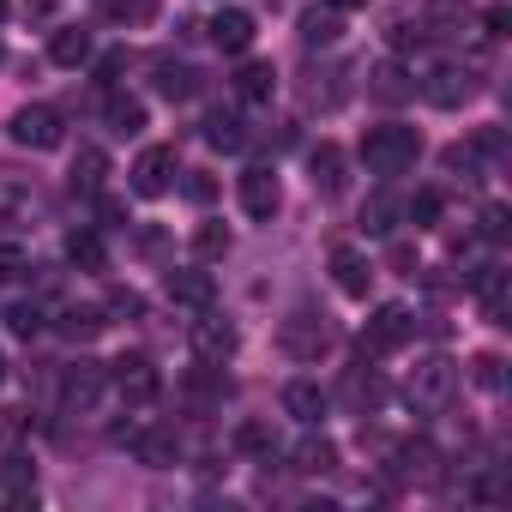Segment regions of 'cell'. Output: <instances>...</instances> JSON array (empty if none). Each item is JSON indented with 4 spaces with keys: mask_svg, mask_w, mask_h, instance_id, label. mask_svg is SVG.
Masks as SVG:
<instances>
[{
    "mask_svg": "<svg viewBox=\"0 0 512 512\" xmlns=\"http://www.w3.org/2000/svg\"><path fill=\"white\" fill-rule=\"evenodd\" d=\"M392 217H398V205H392L386 193H374V199H368V211H362V223H368V229H380V235L392 229Z\"/></svg>",
    "mask_w": 512,
    "mask_h": 512,
    "instance_id": "f35d334b",
    "label": "cell"
},
{
    "mask_svg": "<svg viewBox=\"0 0 512 512\" xmlns=\"http://www.w3.org/2000/svg\"><path fill=\"white\" fill-rule=\"evenodd\" d=\"M169 302H181V308L205 314V308L217 302V284H211V272H169Z\"/></svg>",
    "mask_w": 512,
    "mask_h": 512,
    "instance_id": "9a60e30c",
    "label": "cell"
},
{
    "mask_svg": "<svg viewBox=\"0 0 512 512\" xmlns=\"http://www.w3.org/2000/svg\"><path fill=\"white\" fill-rule=\"evenodd\" d=\"M205 139H211L217 151H241V145H247V133H241V121H235L229 109H211V115H205Z\"/></svg>",
    "mask_w": 512,
    "mask_h": 512,
    "instance_id": "83f0119b",
    "label": "cell"
},
{
    "mask_svg": "<svg viewBox=\"0 0 512 512\" xmlns=\"http://www.w3.org/2000/svg\"><path fill=\"white\" fill-rule=\"evenodd\" d=\"M410 332H416L410 308L386 302V308H374V314H368V326H362V350H374V356H392V350H404V344H410Z\"/></svg>",
    "mask_w": 512,
    "mask_h": 512,
    "instance_id": "277c9868",
    "label": "cell"
},
{
    "mask_svg": "<svg viewBox=\"0 0 512 512\" xmlns=\"http://www.w3.org/2000/svg\"><path fill=\"white\" fill-rule=\"evenodd\" d=\"M404 217H410L416 229H434V217H440V193H434V187H428V193H416V199L404 205Z\"/></svg>",
    "mask_w": 512,
    "mask_h": 512,
    "instance_id": "d590c367",
    "label": "cell"
},
{
    "mask_svg": "<svg viewBox=\"0 0 512 512\" xmlns=\"http://www.w3.org/2000/svg\"><path fill=\"white\" fill-rule=\"evenodd\" d=\"M482 235H488V241H506V205H488V211H482Z\"/></svg>",
    "mask_w": 512,
    "mask_h": 512,
    "instance_id": "b9f144b4",
    "label": "cell"
},
{
    "mask_svg": "<svg viewBox=\"0 0 512 512\" xmlns=\"http://www.w3.org/2000/svg\"><path fill=\"white\" fill-rule=\"evenodd\" d=\"M272 85H278L272 61H247V67L235 73V97H241V103H272Z\"/></svg>",
    "mask_w": 512,
    "mask_h": 512,
    "instance_id": "7402d4cb",
    "label": "cell"
},
{
    "mask_svg": "<svg viewBox=\"0 0 512 512\" xmlns=\"http://www.w3.org/2000/svg\"><path fill=\"white\" fill-rule=\"evenodd\" d=\"M452 392H458V368H452L446 356L416 362V374H410V386H404V398H410V410H416V416L446 410V404H452Z\"/></svg>",
    "mask_w": 512,
    "mask_h": 512,
    "instance_id": "7a4b0ae2",
    "label": "cell"
},
{
    "mask_svg": "<svg viewBox=\"0 0 512 512\" xmlns=\"http://www.w3.org/2000/svg\"><path fill=\"white\" fill-rule=\"evenodd\" d=\"M7 133H13V145H25V151H55V145L67 139V127H61V115H55L49 103H25V109L7 121Z\"/></svg>",
    "mask_w": 512,
    "mask_h": 512,
    "instance_id": "3957f363",
    "label": "cell"
},
{
    "mask_svg": "<svg viewBox=\"0 0 512 512\" xmlns=\"http://www.w3.org/2000/svg\"><path fill=\"white\" fill-rule=\"evenodd\" d=\"M290 470H302V476H326V470H338V446H332L326 434H308V440L290 452Z\"/></svg>",
    "mask_w": 512,
    "mask_h": 512,
    "instance_id": "ac0fdd59",
    "label": "cell"
},
{
    "mask_svg": "<svg viewBox=\"0 0 512 512\" xmlns=\"http://www.w3.org/2000/svg\"><path fill=\"white\" fill-rule=\"evenodd\" d=\"M235 446H241V452H272V428H266V422H241V428H235Z\"/></svg>",
    "mask_w": 512,
    "mask_h": 512,
    "instance_id": "74e56055",
    "label": "cell"
},
{
    "mask_svg": "<svg viewBox=\"0 0 512 512\" xmlns=\"http://www.w3.org/2000/svg\"><path fill=\"white\" fill-rule=\"evenodd\" d=\"M278 199H284V193H278V175H272V169H247V175H241V211H247V217L266 223V217L278 211Z\"/></svg>",
    "mask_w": 512,
    "mask_h": 512,
    "instance_id": "7c38bea8",
    "label": "cell"
},
{
    "mask_svg": "<svg viewBox=\"0 0 512 512\" xmlns=\"http://www.w3.org/2000/svg\"><path fill=\"white\" fill-rule=\"evenodd\" d=\"M0 19H7V0H0Z\"/></svg>",
    "mask_w": 512,
    "mask_h": 512,
    "instance_id": "c3c4849f",
    "label": "cell"
},
{
    "mask_svg": "<svg viewBox=\"0 0 512 512\" xmlns=\"http://www.w3.org/2000/svg\"><path fill=\"white\" fill-rule=\"evenodd\" d=\"M0 61H7V49H0Z\"/></svg>",
    "mask_w": 512,
    "mask_h": 512,
    "instance_id": "681fc988",
    "label": "cell"
},
{
    "mask_svg": "<svg viewBox=\"0 0 512 512\" xmlns=\"http://www.w3.org/2000/svg\"><path fill=\"white\" fill-rule=\"evenodd\" d=\"M181 187H187V199H193V205H205V199L217 193V181H211V175H187Z\"/></svg>",
    "mask_w": 512,
    "mask_h": 512,
    "instance_id": "7bdbcfd3",
    "label": "cell"
},
{
    "mask_svg": "<svg viewBox=\"0 0 512 512\" xmlns=\"http://www.w3.org/2000/svg\"><path fill=\"white\" fill-rule=\"evenodd\" d=\"M103 13H109L115 25H139V19L157 13V0H103Z\"/></svg>",
    "mask_w": 512,
    "mask_h": 512,
    "instance_id": "836d02e7",
    "label": "cell"
},
{
    "mask_svg": "<svg viewBox=\"0 0 512 512\" xmlns=\"http://www.w3.org/2000/svg\"><path fill=\"white\" fill-rule=\"evenodd\" d=\"M103 326H109L103 308H67V314H61V332H67V338H97Z\"/></svg>",
    "mask_w": 512,
    "mask_h": 512,
    "instance_id": "4dcf8cb0",
    "label": "cell"
},
{
    "mask_svg": "<svg viewBox=\"0 0 512 512\" xmlns=\"http://www.w3.org/2000/svg\"><path fill=\"white\" fill-rule=\"evenodd\" d=\"M211 43L223 49V55H247V43H253V13H241V7H223L211 25Z\"/></svg>",
    "mask_w": 512,
    "mask_h": 512,
    "instance_id": "4fadbf2b",
    "label": "cell"
},
{
    "mask_svg": "<svg viewBox=\"0 0 512 512\" xmlns=\"http://www.w3.org/2000/svg\"><path fill=\"white\" fill-rule=\"evenodd\" d=\"M133 458H139V464H151V470H169V464L181 458L175 428H139V434H133Z\"/></svg>",
    "mask_w": 512,
    "mask_h": 512,
    "instance_id": "5bb4252c",
    "label": "cell"
},
{
    "mask_svg": "<svg viewBox=\"0 0 512 512\" xmlns=\"http://www.w3.org/2000/svg\"><path fill=\"white\" fill-rule=\"evenodd\" d=\"M284 416H296V422L314 428V422L326 416V392H320L314 380H290V386H284Z\"/></svg>",
    "mask_w": 512,
    "mask_h": 512,
    "instance_id": "e0dca14e",
    "label": "cell"
},
{
    "mask_svg": "<svg viewBox=\"0 0 512 512\" xmlns=\"http://www.w3.org/2000/svg\"><path fill=\"white\" fill-rule=\"evenodd\" d=\"M25 205H31V187H25L13 169H0V229H13Z\"/></svg>",
    "mask_w": 512,
    "mask_h": 512,
    "instance_id": "484cf974",
    "label": "cell"
},
{
    "mask_svg": "<svg viewBox=\"0 0 512 512\" xmlns=\"http://www.w3.org/2000/svg\"><path fill=\"white\" fill-rule=\"evenodd\" d=\"M169 181H175V145H145L133 163V193L157 199V193H169Z\"/></svg>",
    "mask_w": 512,
    "mask_h": 512,
    "instance_id": "52a82bcc",
    "label": "cell"
},
{
    "mask_svg": "<svg viewBox=\"0 0 512 512\" xmlns=\"http://www.w3.org/2000/svg\"><path fill=\"white\" fill-rule=\"evenodd\" d=\"M422 97H428L434 109H464V103L476 97V73H470V67H452V61H446V67H434V73L422 79Z\"/></svg>",
    "mask_w": 512,
    "mask_h": 512,
    "instance_id": "8992f818",
    "label": "cell"
},
{
    "mask_svg": "<svg viewBox=\"0 0 512 512\" xmlns=\"http://www.w3.org/2000/svg\"><path fill=\"white\" fill-rule=\"evenodd\" d=\"M0 386H7V356H0Z\"/></svg>",
    "mask_w": 512,
    "mask_h": 512,
    "instance_id": "7dc6e473",
    "label": "cell"
},
{
    "mask_svg": "<svg viewBox=\"0 0 512 512\" xmlns=\"http://www.w3.org/2000/svg\"><path fill=\"white\" fill-rule=\"evenodd\" d=\"M350 398H356L362 410H374V404H386V386H380L374 374H350Z\"/></svg>",
    "mask_w": 512,
    "mask_h": 512,
    "instance_id": "8d00e7d4",
    "label": "cell"
},
{
    "mask_svg": "<svg viewBox=\"0 0 512 512\" xmlns=\"http://www.w3.org/2000/svg\"><path fill=\"white\" fill-rule=\"evenodd\" d=\"M31 500H37L31 464L25 458H7V464H0V506H31Z\"/></svg>",
    "mask_w": 512,
    "mask_h": 512,
    "instance_id": "d6986e66",
    "label": "cell"
},
{
    "mask_svg": "<svg viewBox=\"0 0 512 512\" xmlns=\"http://www.w3.org/2000/svg\"><path fill=\"white\" fill-rule=\"evenodd\" d=\"M470 380H476L482 392H500V386H506V362L488 350V356H476V362H470Z\"/></svg>",
    "mask_w": 512,
    "mask_h": 512,
    "instance_id": "d6a6232c",
    "label": "cell"
},
{
    "mask_svg": "<svg viewBox=\"0 0 512 512\" xmlns=\"http://www.w3.org/2000/svg\"><path fill=\"white\" fill-rule=\"evenodd\" d=\"M25 272H31V253L13 247V241H0V284H19Z\"/></svg>",
    "mask_w": 512,
    "mask_h": 512,
    "instance_id": "e575fe53",
    "label": "cell"
},
{
    "mask_svg": "<svg viewBox=\"0 0 512 512\" xmlns=\"http://www.w3.org/2000/svg\"><path fill=\"white\" fill-rule=\"evenodd\" d=\"M25 434H31V410L7 404V410H0V440H25Z\"/></svg>",
    "mask_w": 512,
    "mask_h": 512,
    "instance_id": "ab89813d",
    "label": "cell"
},
{
    "mask_svg": "<svg viewBox=\"0 0 512 512\" xmlns=\"http://www.w3.org/2000/svg\"><path fill=\"white\" fill-rule=\"evenodd\" d=\"M103 362H91V356H79L73 368H61V404L67 410H91L97 398H103Z\"/></svg>",
    "mask_w": 512,
    "mask_h": 512,
    "instance_id": "ba28073f",
    "label": "cell"
},
{
    "mask_svg": "<svg viewBox=\"0 0 512 512\" xmlns=\"http://www.w3.org/2000/svg\"><path fill=\"white\" fill-rule=\"evenodd\" d=\"M67 260H73L79 272H103V266H109V247H103L97 229H73V235H67Z\"/></svg>",
    "mask_w": 512,
    "mask_h": 512,
    "instance_id": "603a6c76",
    "label": "cell"
},
{
    "mask_svg": "<svg viewBox=\"0 0 512 512\" xmlns=\"http://www.w3.org/2000/svg\"><path fill=\"white\" fill-rule=\"evenodd\" d=\"M332 278H338V290H344V296H356V302H362V296H368V284H374L368 253H362V247H350V241H344V247H332Z\"/></svg>",
    "mask_w": 512,
    "mask_h": 512,
    "instance_id": "9c48e42d",
    "label": "cell"
},
{
    "mask_svg": "<svg viewBox=\"0 0 512 512\" xmlns=\"http://www.w3.org/2000/svg\"><path fill=\"white\" fill-rule=\"evenodd\" d=\"M326 7H338V13H350V7H368V0H326Z\"/></svg>",
    "mask_w": 512,
    "mask_h": 512,
    "instance_id": "bcb514c9",
    "label": "cell"
},
{
    "mask_svg": "<svg viewBox=\"0 0 512 512\" xmlns=\"http://www.w3.org/2000/svg\"><path fill=\"white\" fill-rule=\"evenodd\" d=\"M103 175H109V157L85 145V151L73 157V193H103Z\"/></svg>",
    "mask_w": 512,
    "mask_h": 512,
    "instance_id": "d4e9b609",
    "label": "cell"
},
{
    "mask_svg": "<svg viewBox=\"0 0 512 512\" xmlns=\"http://www.w3.org/2000/svg\"><path fill=\"white\" fill-rule=\"evenodd\" d=\"M109 314H145V302H139L133 290H115V296H109Z\"/></svg>",
    "mask_w": 512,
    "mask_h": 512,
    "instance_id": "ee69618b",
    "label": "cell"
},
{
    "mask_svg": "<svg viewBox=\"0 0 512 512\" xmlns=\"http://www.w3.org/2000/svg\"><path fill=\"white\" fill-rule=\"evenodd\" d=\"M482 25H488V37H506V25H512V13H506V7H488V13H482Z\"/></svg>",
    "mask_w": 512,
    "mask_h": 512,
    "instance_id": "f6af8a7d",
    "label": "cell"
},
{
    "mask_svg": "<svg viewBox=\"0 0 512 512\" xmlns=\"http://www.w3.org/2000/svg\"><path fill=\"white\" fill-rule=\"evenodd\" d=\"M398 476L404 482H428L434 476V446H422V440L416 446H398Z\"/></svg>",
    "mask_w": 512,
    "mask_h": 512,
    "instance_id": "f1b7e54d",
    "label": "cell"
},
{
    "mask_svg": "<svg viewBox=\"0 0 512 512\" xmlns=\"http://www.w3.org/2000/svg\"><path fill=\"white\" fill-rule=\"evenodd\" d=\"M157 91H163L169 103H187V97L199 91V73H193V67H175V61H163V67H157Z\"/></svg>",
    "mask_w": 512,
    "mask_h": 512,
    "instance_id": "4316f807",
    "label": "cell"
},
{
    "mask_svg": "<svg viewBox=\"0 0 512 512\" xmlns=\"http://www.w3.org/2000/svg\"><path fill=\"white\" fill-rule=\"evenodd\" d=\"M103 121H109V133L133 139V133H145V103L139 97H109L103 103Z\"/></svg>",
    "mask_w": 512,
    "mask_h": 512,
    "instance_id": "cb8c5ba5",
    "label": "cell"
},
{
    "mask_svg": "<svg viewBox=\"0 0 512 512\" xmlns=\"http://www.w3.org/2000/svg\"><path fill=\"white\" fill-rule=\"evenodd\" d=\"M49 61H55V67H85V61H91V31L61 25V31L49 37Z\"/></svg>",
    "mask_w": 512,
    "mask_h": 512,
    "instance_id": "44dd1931",
    "label": "cell"
},
{
    "mask_svg": "<svg viewBox=\"0 0 512 512\" xmlns=\"http://www.w3.org/2000/svg\"><path fill=\"white\" fill-rule=\"evenodd\" d=\"M326 338H332V332H326V320H314V314H290V320H284V332H278V344H284L290 356H302V362H308V356H320V350H326Z\"/></svg>",
    "mask_w": 512,
    "mask_h": 512,
    "instance_id": "8fae6325",
    "label": "cell"
},
{
    "mask_svg": "<svg viewBox=\"0 0 512 512\" xmlns=\"http://www.w3.org/2000/svg\"><path fill=\"white\" fill-rule=\"evenodd\" d=\"M338 37H344L338 7H308V13H302V43H308V49H332Z\"/></svg>",
    "mask_w": 512,
    "mask_h": 512,
    "instance_id": "ffe728a7",
    "label": "cell"
},
{
    "mask_svg": "<svg viewBox=\"0 0 512 512\" xmlns=\"http://www.w3.org/2000/svg\"><path fill=\"white\" fill-rule=\"evenodd\" d=\"M368 91H374V97H380V103H404V97H410V91H416V85H410V79H404V67H380V73H374V85H368Z\"/></svg>",
    "mask_w": 512,
    "mask_h": 512,
    "instance_id": "f546056e",
    "label": "cell"
},
{
    "mask_svg": "<svg viewBox=\"0 0 512 512\" xmlns=\"http://www.w3.org/2000/svg\"><path fill=\"white\" fill-rule=\"evenodd\" d=\"M308 181H314V193H344V151L338 145H320L314 157H308Z\"/></svg>",
    "mask_w": 512,
    "mask_h": 512,
    "instance_id": "2e32d148",
    "label": "cell"
},
{
    "mask_svg": "<svg viewBox=\"0 0 512 512\" xmlns=\"http://www.w3.org/2000/svg\"><path fill=\"white\" fill-rule=\"evenodd\" d=\"M416 157H422V133L416 127H368V139H362V163L374 175H404Z\"/></svg>",
    "mask_w": 512,
    "mask_h": 512,
    "instance_id": "6da1fadb",
    "label": "cell"
},
{
    "mask_svg": "<svg viewBox=\"0 0 512 512\" xmlns=\"http://www.w3.org/2000/svg\"><path fill=\"white\" fill-rule=\"evenodd\" d=\"M193 253H199V260H223V253H229V229L223 223H199L193 229Z\"/></svg>",
    "mask_w": 512,
    "mask_h": 512,
    "instance_id": "1f68e13d",
    "label": "cell"
},
{
    "mask_svg": "<svg viewBox=\"0 0 512 512\" xmlns=\"http://www.w3.org/2000/svg\"><path fill=\"white\" fill-rule=\"evenodd\" d=\"M115 386H121V398L139 404V410L163 398V374H157L151 356H121V362H115Z\"/></svg>",
    "mask_w": 512,
    "mask_h": 512,
    "instance_id": "5b68a950",
    "label": "cell"
},
{
    "mask_svg": "<svg viewBox=\"0 0 512 512\" xmlns=\"http://www.w3.org/2000/svg\"><path fill=\"white\" fill-rule=\"evenodd\" d=\"M7 320H13V332H19V338H37V332H43V308H31V302H25V308H13Z\"/></svg>",
    "mask_w": 512,
    "mask_h": 512,
    "instance_id": "60d3db41",
    "label": "cell"
},
{
    "mask_svg": "<svg viewBox=\"0 0 512 512\" xmlns=\"http://www.w3.org/2000/svg\"><path fill=\"white\" fill-rule=\"evenodd\" d=\"M235 344H241V338H235V326H229V320H217L211 308L193 320V350H199L205 362H229V356H235Z\"/></svg>",
    "mask_w": 512,
    "mask_h": 512,
    "instance_id": "30bf717a",
    "label": "cell"
}]
</instances>
